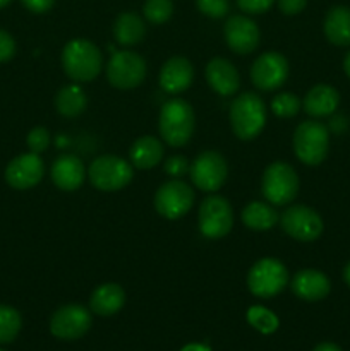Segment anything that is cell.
<instances>
[{
  "label": "cell",
  "instance_id": "6da1fadb",
  "mask_svg": "<svg viewBox=\"0 0 350 351\" xmlns=\"http://www.w3.org/2000/svg\"><path fill=\"white\" fill-rule=\"evenodd\" d=\"M62 67L75 82H89L98 77L103 67V55L88 40H71L62 50Z\"/></svg>",
  "mask_w": 350,
  "mask_h": 351
},
{
  "label": "cell",
  "instance_id": "7a4b0ae2",
  "mask_svg": "<svg viewBox=\"0 0 350 351\" xmlns=\"http://www.w3.org/2000/svg\"><path fill=\"white\" fill-rule=\"evenodd\" d=\"M196 125L194 110L185 99L175 98L161 106L158 130L167 144L180 147L189 143Z\"/></svg>",
  "mask_w": 350,
  "mask_h": 351
},
{
  "label": "cell",
  "instance_id": "3957f363",
  "mask_svg": "<svg viewBox=\"0 0 350 351\" xmlns=\"http://www.w3.org/2000/svg\"><path fill=\"white\" fill-rule=\"evenodd\" d=\"M266 123V106L256 93H242L230 106V125L242 141H250L261 134Z\"/></svg>",
  "mask_w": 350,
  "mask_h": 351
},
{
  "label": "cell",
  "instance_id": "277c9868",
  "mask_svg": "<svg viewBox=\"0 0 350 351\" xmlns=\"http://www.w3.org/2000/svg\"><path fill=\"white\" fill-rule=\"evenodd\" d=\"M329 132L318 120H305L294 132V153L304 165L318 167L328 156Z\"/></svg>",
  "mask_w": 350,
  "mask_h": 351
},
{
  "label": "cell",
  "instance_id": "5b68a950",
  "mask_svg": "<svg viewBox=\"0 0 350 351\" xmlns=\"http://www.w3.org/2000/svg\"><path fill=\"white\" fill-rule=\"evenodd\" d=\"M287 267L273 257L259 259L247 274V288L257 298L277 297L287 287Z\"/></svg>",
  "mask_w": 350,
  "mask_h": 351
},
{
  "label": "cell",
  "instance_id": "8992f818",
  "mask_svg": "<svg viewBox=\"0 0 350 351\" xmlns=\"http://www.w3.org/2000/svg\"><path fill=\"white\" fill-rule=\"evenodd\" d=\"M263 195L275 206H285L299 194V177L285 161H275L264 170L261 182Z\"/></svg>",
  "mask_w": 350,
  "mask_h": 351
},
{
  "label": "cell",
  "instance_id": "52a82bcc",
  "mask_svg": "<svg viewBox=\"0 0 350 351\" xmlns=\"http://www.w3.org/2000/svg\"><path fill=\"white\" fill-rule=\"evenodd\" d=\"M89 180L98 191L115 192L127 187L134 177L132 165L113 154L100 156L89 165Z\"/></svg>",
  "mask_w": 350,
  "mask_h": 351
},
{
  "label": "cell",
  "instance_id": "ba28073f",
  "mask_svg": "<svg viewBox=\"0 0 350 351\" xmlns=\"http://www.w3.org/2000/svg\"><path fill=\"white\" fill-rule=\"evenodd\" d=\"M106 77L117 89L137 88L146 77V62L134 51H113L106 65Z\"/></svg>",
  "mask_w": 350,
  "mask_h": 351
},
{
  "label": "cell",
  "instance_id": "9c48e42d",
  "mask_svg": "<svg viewBox=\"0 0 350 351\" xmlns=\"http://www.w3.org/2000/svg\"><path fill=\"white\" fill-rule=\"evenodd\" d=\"M199 230L206 239H222L229 235L233 225L230 202L222 195H209L199 206Z\"/></svg>",
  "mask_w": 350,
  "mask_h": 351
},
{
  "label": "cell",
  "instance_id": "30bf717a",
  "mask_svg": "<svg viewBox=\"0 0 350 351\" xmlns=\"http://www.w3.org/2000/svg\"><path fill=\"white\" fill-rule=\"evenodd\" d=\"M194 204V191L182 180H170L160 185L154 194V208L167 219H178L189 213Z\"/></svg>",
  "mask_w": 350,
  "mask_h": 351
},
{
  "label": "cell",
  "instance_id": "8fae6325",
  "mask_svg": "<svg viewBox=\"0 0 350 351\" xmlns=\"http://www.w3.org/2000/svg\"><path fill=\"white\" fill-rule=\"evenodd\" d=\"M93 324L91 312L78 304H69L57 308L50 319V332L58 339L72 341L89 331Z\"/></svg>",
  "mask_w": 350,
  "mask_h": 351
},
{
  "label": "cell",
  "instance_id": "7c38bea8",
  "mask_svg": "<svg viewBox=\"0 0 350 351\" xmlns=\"http://www.w3.org/2000/svg\"><path fill=\"white\" fill-rule=\"evenodd\" d=\"M191 180L199 191L202 192H215L225 184L226 175H229V167H226L225 158L216 151H205L192 161L191 168Z\"/></svg>",
  "mask_w": 350,
  "mask_h": 351
},
{
  "label": "cell",
  "instance_id": "4fadbf2b",
  "mask_svg": "<svg viewBox=\"0 0 350 351\" xmlns=\"http://www.w3.org/2000/svg\"><path fill=\"white\" fill-rule=\"evenodd\" d=\"M281 230L299 242H314L323 233V219L307 206H290L280 216Z\"/></svg>",
  "mask_w": 350,
  "mask_h": 351
},
{
  "label": "cell",
  "instance_id": "5bb4252c",
  "mask_svg": "<svg viewBox=\"0 0 350 351\" xmlns=\"http://www.w3.org/2000/svg\"><path fill=\"white\" fill-rule=\"evenodd\" d=\"M288 77V62L278 51H266L254 60L250 81L261 91L278 89Z\"/></svg>",
  "mask_w": 350,
  "mask_h": 351
},
{
  "label": "cell",
  "instance_id": "9a60e30c",
  "mask_svg": "<svg viewBox=\"0 0 350 351\" xmlns=\"http://www.w3.org/2000/svg\"><path fill=\"white\" fill-rule=\"evenodd\" d=\"M45 165L36 153H26L14 158L5 168L7 184L17 191L34 187L43 178Z\"/></svg>",
  "mask_w": 350,
  "mask_h": 351
},
{
  "label": "cell",
  "instance_id": "2e32d148",
  "mask_svg": "<svg viewBox=\"0 0 350 351\" xmlns=\"http://www.w3.org/2000/svg\"><path fill=\"white\" fill-rule=\"evenodd\" d=\"M225 41L239 55H247L254 51L259 45V27L253 19L246 16H232L223 27Z\"/></svg>",
  "mask_w": 350,
  "mask_h": 351
},
{
  "label": "cell",
  "instance_id": "e0dca14e",
  "mask_svg": "<svg viewBox=\"0 0 350 351\" xmlns=\"http://www.w3.org/2000/svg\"><path fill=\"white\" fill-rule=\"evenodd\" d=\"M292 291L295 297L305 302H319L328 297L331 290L328 276L318 269H302L292 280Z\"/></svg>",
  "mask_w": 350,
  "mask_h": 351
},
{
  "label": "cell",
  "instance_id": "ac0fdd59",
  "mask_svg": "<svg viewBox=\"0 0 350 351\" xmlns=\"http://www.w3.org/2000/svg\"><path fill=\"white\" fill-rule=\"evenodd\" d=\"M206 81L215 93L222 96H232L240 88V75L235 65L226 58H213L206 65Z\"/></svg>",
  "mask_w": 350,
  "mask_h": 351
},
{
  "label": "cell",
  "instance_id": "d6986e66",
  "mask_svg": "<svg viewBox=\"0 0 350 351\" xmlns=\"http://www.w3.org/2000/svg\"><path fill=\"white\" fill-rule=\"evenodd\" d=\"M194 79V67L184 57H174L165 62L160 71V86L170 95H178L189 89Z\"/></svg>",
  "mask_w": 350,
  "mask_h": 351
},
{
  "label": "cell",
  "instance_id": "ffe728a7",
  "mask_svg": "<svg viewBox=\"0 0 350 351\" xmlns=\"http://www.w3.org/2000/svg\"><path fill=\"white\" fill-rule=\"evenodd\" d=\"M84 177V165L74 154H62L51 165V180L60 191H75L82 185Z\"/></svg>",
  "mask_w": 350,
  "mask_h": 351
},
{
  "label": "cell",
  "instance_id": "44dd1931",
  "mask_svg": "<svg viewBox=\"0 0 350 351\" xmlns=\"http://www.w3.org/2000/svg\"><path fill=\"white\" fill-rule=\"evenodd\" d=\"M340 95L333 86L328 84H318L311 88L305 95L304 106L305 113L314 119H321V117H328L338 108Z\"/></svg>",
  "mask_w": 350,
  "mask_h": 351
},
{
  "label": "cell",
  "instance_id": "7402d4cb",
  "mask_svg": "<svg viewBox=\"0 0 350 351\" xmlns=\"http://www.w3.org/2000/svg\"><path fill=\"white\" fill-rule=\"evenodd\" d=\"M126 304V293L122 287L117 283H105L100 285L89 298V308L96 315L108 317V315L117 314Z\"/></svg>",
  "mask_w": 350,
  "mask_h": 351
},
{
  "label": "cell",
  "instance_id": "603a6c76",
  "mask_svg": "<svg viewBox=\"0 0 350 351\" xmlns=\"http://www.w3.org/2000/svg\"><path fill=\"white\" fill-rule=\"evenodd\" d=\"M325 36L329 43L336 47L350 45V9L345 5H335L328 10L325 17Z\"/></svg>",
  "mask_w": 350,
  "mask_h": 351
},
{
  "label": "cell",
  "instance_id": "cb8c5ba5",
  "mask_svg": "<svg viewBox=\"0 0 350 351\" xmlns=\"http://www.w3.org/2000/svg\"><path fill=\"white\" fill-rule=\"evenodd\" d=\"M130 163L139 170H150L156 167L163 158V146L153 136H143L130 146Z\"/></svg>",
  "mask_w": 350,
  "mask_h": 351
},
{
  "label": "cell",
  "instance_id": "d4e9b609",
  "mask_svg": "<svg viewBox=\"0 0 350 351\" xmlns=\"http://www.w3.org/2000/svg\"><path fill=\"white\" fill-rule=\"evenodd\" d=\"M146 34V24L136 12H122L113 23V36L124 47L137 45Z\"/></svg>",
  "mask_w": 350,
  "mask_h": 351
},
{
  "label": "cell",
  "instance_id": "484cf974",
  "mask_svg": "<svg viewBox=\"0 0 350 351\" xmlns=\"http://www.w3.org/2000/svg\"><path fill=\"white\" fill-rule=\"evenodd\" d=\"M280 219L278 213L266 202L253 201L244 208L242 221L247 228L256 230V232H266L271 226H275Z\"/></svg>",
  "mask_w": 350,
  "mask_h": 351
},
{
  "label": "cell",
  "instance_id": "4316f807",
  "mask_svg": "<svg viewBox=\"0 0 350 351\" xmlns=\"http://www.w3.org/2000/svg\"><path fill=\"white\" fill-rule=\"evenodd\" d=\"M55 106H57V112L62 117H67V119H74L79 117L88 106V98H86L84 91H82L79 86L69 84L64 86L60 91L55 96Z\"/></svg>",
  "mask_w": 350,
  "mask_h": 351
},
{
  "label": "cell",
  "instance_id": "83f0119b",
  "mask_svg": "<svg viewBox=\"0 0 350 351\" xmlns=\"http://www.w3.org/2000/svg\"><path fill=\"white\" fill-rule=\"evenodd\" d=\"M23 319L14 307L0 305V345H9L21 332Z\"/></svg>",
  "mask_w": 350,
  "mask_h": 351
},
{
  "label": "cell",
  "instance_id": "f1b7e54d",
  "mask_svg": "<svg viewBox=\"0 0 350 351\" xmlns=\"http://www.w3.org/2000/svg\"><path fill=\"white\" fill-rule=\"evenodd\" d=\"M247 322L253 326L254 329H257L263 335H273L278 329V317L268 308L259 307V305H254L247 311Z\"/></svg>",
  "mask_w": 350,
  "mask_h": 351
},
{
  "label": "cell",
  "instance_id": "f546056e",
  "mask_svg": "<svg viewBox=\"0 0 350 351\" xmlns=\"http://www.w3.org/2000/svg\"><path fill=\"white\" fill-rule=\"evenodd\" d=\"M143 14L151 24H165L174 14V3L172 0H146Z\"/></svg>",
  "mask_w": 350,
  "mask_h": 351
},
{
  "label": "cell",
  "instance_id": "4dcf8cb0",
  "mask_svg": "<svg viewBox=\"0 0 350 351\" xmlns=\"http://www.w3.org/2000/svg\"><path fill=\"white\" fill-rule=\"evenodd\" d=\"M271 110L280 119H292L301 110V99L292 93H280L271 101Z\"/></svg>",
  "mask_w": 350,
  "mask_h": 351
},
{
  "label": "cell",
  "instance_id": "1f68e13d",
  "mask_svg": "<svg viewBox=\"0 0 350 351\" xmlns=\"http://www.w3.org/2000/svg\"><path fill=\"white\" fill-rule=\"evenodd\" d=\"M196 5L205 16L213 17V19L225 17L230 9L229 0H196Z\"/></svg>",
  "mask_w": 350,
  "mask_h": 351
},
{
  "label": "cell",
  "instance_id": "d6a6232c",
  "mask_svg": "<svg viewBox=\"0 0 350 351\" xmlns=\"http://www.w3.org/2000/svg\"><path fill=\"white\" fill-rule=\"evenodd\" d=\"M27 147L31 149V153H43L47 151V147L50 146V132H48L45 127H34L27 134Z\"/></svg>",
  "mask_w": 350,
  "mask_h": 351
},
{
  "label": "cell",
  "instance_id": "836d02e7",
  "mask_svg": "<svg viewBox=\"0 0 350 351\" xmlns=\"http://www.w3.org/2000/svg\"><path fill=\"white\" fill-rule=\"evenodd\" d=\"M163 168H165V173L167 175H170V177H174V178H180L187 173L189 168H191V165H189L187 158L185 156H172L165 161Z\"/></svg>",
  "mask_w": 350,
  "mask_h": 351
},
{
  "label": "cell",
  "instance_id": "e575fe53",
  "mask_svg": "<svg viewBox=\"0 0 350 351\" xmlns=\"http://www.w3.org/2000/svg\"><path fill=\"white\" fill-rule=\"evenodd\" d=\"M16 53V41L7 31L0 29V64L10 60Z\"/></svg>",
  "mask_w": 350,
  "mask_h": 351
},
{
  "label": "cell",
  "instance_id": "d590c367",
  "mask_svg": "<svg viewBox=\"0 0 350 351\" xmlns=\"http://www.w3.org/2000/svg\"><path fill=\"white\" fill-rule=\"evenodd\" d=\"M275 0H237L240 10L247 14H263L273 5Z\"/></svg>",
  "mask_w": 350,
  "mask_h": 351
},
{
  "label": "cell",
  "instance_id": "8d00e7d4",
  "mask_svg": "<svg viewBox=\"0 0 350 351\" xmlns=\"http://www.w3.org/2000/svg\"><path fill=\"white\" fill-rule=\"evenodd\" d=\"M305 5H307V0H278V7L287 16H295V14L302 12Z\"/></svg>",
  "mask_w": 350,
  "mask_h": 351
},
{
  "label": "cell",
  "instance_id": "74e56055",
  "mask_svg": "<svg viewBox=\"0 0 350 351\" xmlns=\"http://www.w3.org/2000/svg\"><path fill=\"white\" fill-rule=\"evenodd\" d=\"M21 2H23V5L26 7L27 10H31V12L43 14L54 7L55 0H21Z\"/></svg>",
  "mask_w": 350,
  "mask_h": 351
},
{
  "label": "cell",
  "instance_id": "f35d334b",
  "mask_svg": "<svg viewBox=\"0 0 350 351\" xmlns=\"http://www.w3.org/2000/svg\"><path fill=\"white\" fill-rule=\"evenodd\" d=\"M312 351H342L338 345H335V343H321V345L316 346Z\"/></svg>",
  "mask_w": 350,
  "mask_h": 351
},
{
  "label": "cell",
  "instance_id": "ab89813d",
  "mask_svg": "<svg viewBox=\"0 0 350 351\" xmlns=\"http://www.w3.org/2000/svg\"><path fill=\"white\" fill-rule=\"evenodd\" d=\"M180 351H211L206 345H201V343H191V345H185Z\"/></svg>",
  "mask_w": 350,
  "mask_h": 351
},
{
  "label": "cell",
  "instance_id": "60d3db41",
  "mask_svg": "<svg viewBox=\"0 0 350 351\" xmlns=\"http://www.w3.org/2000/svg\"><path fill=\"white\" fill-rule=\"evenodd\" d=\"M343 71H345V74L350 77V51L345 55V58H343Z\"/></svg>",
  "mask_w": 350,
  "mask_h": 351
},
{
  "label": "cell",
  "instance_id": "b9f144b4",
  "mask_svg": "<svg viewBox=\"0 0 350 351\" xmlns=\"http://www.w3.org/2000/svg\"><path fill=\"white\" fill-rule=\"evenodd\" d=\"M343 280H345V283L350 287V263L347 264L345 269H343Z\"/></svg>",
  "mask_w": 350,
  "mask_h": 351
},
{
  "label": "cell",
  "instance_id": "7bdbcfd3",
  "mask_svg": "<svg viewBox=\"0 0 350 351\" xmlns=\"http://www.w3.org/2000/svg\"><path fill=\"white\" fill-rule=\"evenodd\" d=\"M10 2H12V0H0V9H2V7H5V5H9Z\"/></svg>",
  "mask_w": 350,
  "mask_h": 351
},
{
  "label": "cell",
  "instance_id": "ee69618b",
  "mask_svg": "<svg viewBox=\"0 0 350 351\" xmlns=\"http://www.w3.org/2000/svg\"><path fill=\"white\" fill-rule=\"evenodd\" d=\"M0 351H5V350H0Z\"/></svg>",
  "mask_w": 350,
  "mask_h": 351
}]
</instances>
